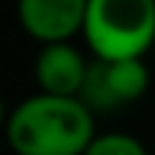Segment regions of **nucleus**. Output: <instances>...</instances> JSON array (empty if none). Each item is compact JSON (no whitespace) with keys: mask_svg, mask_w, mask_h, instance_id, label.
Wrapping results in <instances>:
<instances>
[{"mask_svg":"<svg viewBox=\"0 0 155 155\" xmlns=\"http://www.w3.org/2000/svg\"><path fill=\"white\" fill-rule=\"evenodd\" d=\"M89 0H17L20 26L43 43L69 40L83 32Z\"/></svg>","mask_w":155,"mask_h":155,"instance_id":"nucleus-4","label":"nucleus"},{"mask_svg":"<svg viewBox=\"0 0 155 155\" xmlns=\"http://www.w3.org/2000/svg\"><path fill=\"white\" fill-rule=\"evenodd\" d=\"M6 138L17 155H83L95 138L92 109L75 95L40 92L9 112Z\"/></svg>","mask_w":155,"mask_h":155,"instance_id":"nucleus-1","label":"nucleus"},{"mask_svg":"<svg viewBox=\"0 0 155 155\" xmlns=\"http://www.w3.org/2000/svg\"><path fill=\"white\" fill-rule=\"evenodd\" d=\"M83 155H147V147L135 135L106 132V135H95Z\"/></svg>","mask_w":155,"mask_h":155,"instance_id":"nucleus-6","label":"nucleus"},{"mask_svg":"<svg viewBox=\"0 0 155 155\" xmlns=\"http://www.w3.org/2000/svg\"><path fill=\"white\" fill-rule=\"evenodd\" d=\"M89 63L83 61V55L69 46L66 40H58V43H46L43 52L38 55V86L40 92L49 95H81L83 89V78H86Z\"/></svg>","mask_w":155,"mask_h":155,"instance_id":"nucleus-5","label":"nucleus"},{"mask_svg":"<svg viewBox=\"0 0 155 155\" xmlns=\"http://www.w3.org/2000/svg\"><path fill=\"white\" fill-rule=\"evenodd\" d=\"M150 86V72L141 58H95L86 69L78 98L92 112H112L132 104Z\"/></svg>","mask_w":155,"mask_h":155,"instance_id":"nucleus-3","label":"nucleus"},{"mask_svg":"<svg viewBox=\"0 0 155 155\" xmlns=\"http://www.w3.org/2000/svg\"><path fill=\"white\" fill-rule=\"evenodd\" d=\"M3 121H9V118H6V109H3V98H0V127H3Z\"/></svg>","mask_w":155,"mask_h":155,"instance_id":"nucleus-7","label":"nucleus"},{"mask_svg":"<svg viewBox=\"0 0 155 155\" xmlns=\"http://www.w3.org/2000/svg\"><path fill=\"white\" fill-rule=\"evenodd\" d=\"M83 38L95 58H141L155 43V0H89Z\"/></svg>","mask_w":155,"mask_h":155,"instance_id":"nucleus-2","label":"nucleus"}]
</instances>
